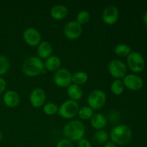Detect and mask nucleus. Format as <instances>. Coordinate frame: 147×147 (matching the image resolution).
<instances>
[{
  "label": "nucleus",
  "mask_w": 147,
  "mask_h": 147,
  "mask_svg": "<svg viewBox=\"0 0 147 147\" xmlns=\"http://www.w3.org/2000/svg\"><path fill=\"white\" fill-rule=\"evenodd\" d=\"M3 102L9 108L17 107L20 103V95L15 90H7L3 96Z\"/></svg>",
  "instance_id": "obj_14"
},
{
  "label": "nucleus",
  "mask_w": 147,
  "mask_h": 147,
  "mask_svg": "<svg viewBox=\"0 0 147 147\" xmlns=\"http://www.w3.org/2000/svg\"><path fill=\"white\" fill-rule=\"evenodd\" d=\"M111 93L116 96H120L123 93L125 90V86L122 80H115L111 83L110 86Z\"/></svg>",
  "instance_id": "obj_22"
},
{
  "label": "nucleus",
  "mask_w": 147,
  "mask_h": 147,
  "mask_svg": "<svg viewBox=\"0 0 147 147\" xmlns=\"http://www.w3.org/2000/svg\"><path fill=\"white\" fill-rule=\"evenodd\" d=\"M23 40L30 47H37L42 42V36L40 32L34 27H28L24 31Z\"/></svg>",
  "instance_id": "obj_10"
},
{
  "label": "nucleus",
  "mask_w": 147,
  "mask_h": 147,
  "mask_svg": "<svg viewBox=\"0 0 147 147\" xmlns=\"http://www.w3.org/2000/svg\"><path fill=\"white\" fill-rule=\"evenodd\" d=\"M90 123L96 130H101L106 127L107 124V119L101 113H94L90 119Z\"/></svg>",
  "instance_id": "obj_18"
},
{
  "label": "nucleus",
  "mask_w": 147,
  "mask_h": 147,
  "mask_svg": "<svg viewBox=\"0 0 147 147\" xmlns=\"http://www.w3.org/2000/svg\"><path fill=\"white\" fill-rule=\"evenodd\" d=\"M79 104L77 101L73 100H65L58 107V114L60 117L65 119H73L78 115Z\"/></svg>",
  "instance_id": "obj_4"
},
{
  "label": "nucleus",
  "mask_w": 147,
  "mask_h": 147,
  "mask_svg": "<svg viewBox=\"0 0 147 147\" xmlns=\"http://www.w3.org/2000/svg\"><path fill=\"white\" fill-rule=\"evenodd\" d=\"M10 67V62L6 56L0 55V77L5 75Z\"/></svg>",
  "instance_id": "obj_26"
},
{
  "label": "nucleus",
  "mask_w": 147,
  "mask_h": 147,
  "mask_svg": "<svg viewBox=\"0 0 147 147\" xmlns=\"http://www.w3.org/2000/svg\"><path fill=\"white\" fill-rule=\"evenodd\" d=\"M1 139H2V134H1V131H0V142H1Z\"/></svg>",
  "instance_id": "obj_33"
},
{
  "label": "nucleus",
  "mask_w": 147,
  "mask_h": 147,
  "mask_svg": "<svg viewBox=\"0 0 147 147\" xmlns=\"http://www.w3.org/2000/svg\"><path fill=\"white\" fill-rule=\"evenodd\" d=\"M128 67L134 73H141L145 67V60L143 55L138 52H131L127 56Z\"/></svg>",
  "instance_id": "obj_6"
},
{
  "label": "nucleus",
  "mask_w": 147,
  "mask_h": 147,
  "mask_svg": "<svg viewBox=\"0 0 147 147\" xmlns=\"http://www.w3.org/2000/svg\"><path fill=\"white\" fill-rule=\"evenodd\" d=\"M45 69L48 72H56L60 68L61 66V60L57 55H51L50 57L46 59L44 63Z\"/></svg>",
  "instance_id": "obj_17"
},
{
  "label": "nucleus",
  "mask_w": 147,
  "mask_h": 147,
  "mask_svg": "<svg viewBox=\"0 0 147 147\" xmlns=\"http://www.w3.org/2000/svg\"><path fill=\"white\" fill-rule=\"evenodd\" d=\"M106 102V94L103 90L96 89L89 94L87 98L88 106L93 110H98L103 108Z\"/></svg>",
  "instance_id": "obj_5"
},
{
  "label": "nucleus",
  "mask_w": 147,
  "mask_h": 147,
  "mask_svg": "<svg viewBox=\"0 0 147 147\" xmlns=\"http://www.w3.org/2000/svg\"><path fill=\"white\" fill-rule=\"evenodd\" d=\"M93 138H94L95 142H96L99 144H106L108 142L109 135L106 130L101 129V130H98L95 132Z\"/></svg>",
  "instance_id": "obj_24"
},
{
  "label": "nucleus",
  "mask_w": 147,
  "mask_h": 147,
  "mask_svg": "<svg viewBox=\"0 0 147 147\" xmlns=\"http://www.w3.org/2000/svg\"><path fill=\"white\" fill-rule=\"evenodd\" d=\"M7 88V82L5 79L2 77H0V94L4 93Z\"/></svg>",
  "instance_id": "obj_30"
},
{
  "label": "nucleus",
  "mask_w": 147,
  "mask_h": 147,
  "mask_svg": "<svg viewBox=\"0 0 147 147\" xmlns=\"http://www.w3.org/2000/svg\"><path fill=\"white\" fill-rule=\"evenodd\" d=\"M94 113V110H93L91 108L88 106H83L79 109L78 116L81 120H90Z\"/></svg>",
  "instance_id": "obj_23"
},
{
  "label": "nucleus",
  "mask_w": 147,
  "mask_h": 147,
  "mask_svg": "<svg viewBox=\"0 0 147 147\" xmlns=\"http://www.w3.org/2000/svg\"><path fill=\"white\" fill-rule=\"evenodd\" d=\"M46 93L42 88L33 89L30 95V103L34 108H40L44 106L46 101Z\"/></svg>",
  "instance_id": "obj_13"
},
{
  "label": "nucleus",
  "mask_w": 147,
  "mask_h": 147,
  "mask_svg": "<svg viewBox=\"0 0 147 147\" xmlns=\"http://www.w3.org/2000/svg\"><path fill=\"white\" fill-rule=\"evenodd\" d=\"M114 53L119 57H127L131 53V48L129 45L125 44V43H120L115 47Z\"/></svg>",
  "instance_id": "obj_21"
},
{
  "label": "nucleus",
  "mask_w": 147,
  "mask_h": 147,
  "mask_svg": "<svg viewBox=\"0 0 147 147\" xmlns=\"http://www.w3.org/2000/svg\"><path fill=\"white\" fill-rule=\"evenodd\" d=\"M103 147H117L116 145L114 143H113L112 142H107L104 144V146Z\"/></svg>",
  "instance_id": "obj_31"
},
{
  "label": "nucleus",
  "mask_w": 147,
  "mask_h": 147,
  "mask_svg": "<svg viewBox=\"0 0 147 147\" xmlns=\"http://www.w3.org/2000/svg\"><path fill=\"white\" fill-rule=\"evenodd\" d=\"M53 46L49 42L42 41L37 48V57L41 60H46L53 55Z\"/></svg>",
  "instance_id": "obj_15"
},
{
  "label": "nucleus",
  "mask_w": 147,
  "mask_h": 147,
  "mask_svg": "<svg viewBox=\"0 0 147 147\" xmlns=\"http://www.w3.org/2000/svg\"><path fill=\"white\" fill-rule=\"evenodd\" d=\"M78 147H92V144L90 141L83 138L78 142Z\"/></svg>",
  "instance_id": "obj_29"
},
{
  "label": "nucleus",
  "mask_w": 147,
  "mask_h": 147,
  "mask_svg": "<svg viewBox=\"0 0 147 147\" xmlns=\"http://www.w3.org/2000/svg\"><path fill=\"white\" fill-rule=\"evenodd\" d=\"M83 28L76 20L67 22L63 29L65 37L70 40H76L81 36Z\"/></svg>",
  "instance_id": "obj_9"
},
{
  "label": "nucleus",
  "mask_w": 147,
  "mask_h": 147,
  "mask_svg": "<svg viewBox=\"0 0 147 147\" xmlns=\"http://www.w3.org/2000/svg\"><path fill=\"white\" fill-rule=\"evenodd\" d=\"M63 135L68 140L78 142L83 139L86 134V127L81 121L78 120L70 121L63 127Z\"/></svg>",
  "instance_id": "obj_2"
},
{
  "label": "nucleus",
  "mask_w": 147,
  "mask_h": 147,
  "mask_svg": "<svg viewBox=\"0 0 147 147\" xmlns=\"http://www.w3.org/2000/svg\"><path fill=\"white\" fill-rule=\"evenodd\" d=\"M42 107L43 112L47 116H53L58 112V106L53 102L45 103Z\"/></svg>",
  "instance_id": "obj_27"
},
{
  "label": "nucleus",
  "mask_w": 147,
  "mask_h": 147,
  "mask_svg": "<svg viewBox=\"0 0 147 147\" xmlns=\"http://www.w3.org/2000/svg\"><path fill=\"white\" fill-rule=\"evenodd\" d=\"M143 22H144V23L145 25H146L147 27V11H145V13L144 14Z\"/></svg>",
  "instance_id": "obj_32"
},
{
  "label": "nucleus",
  "mask_w": 147,
  "mask_h": 147,
  "mask_svg": "<svg viewBox=\"0 0 147 147\" xmlns=\"http://www.w3.org/2000/svg\"><path fill=\"white\" fill-rule=\"evenodd\" d=\"M122 81L124 84L125 88L133 91L140 90L144 86L143 79L140 76L134 73L126 75Z\"/></svg>",
  "instance_id": "obj_11"
},
{
  "label": "nucleus",
  "mask_w": 147,
  "mask_h": 147,
  "mask_svg": "<svg viewBox=\"0 0 147 147\" xmlns=\"http://www.w3.org/2000/svg\"><path fill=\"white\" fill-rule=\"evenodd\" d=\"M22 71L28 77H36L45 73L44 62L37 56H30L22 63Z\"/></svg>",
  "instance_id": "obj_1"
},
{
  "label": "nucleus",
  "mask_w": 147,
  "mask_h": 147,
  "mask_svg": "<svg viewBox=\"0 0 147 147\" xmlns=\"http://www.w3.org/2000/svg\"><path fill=\"white\" fill-rule=\"evenodd\" d=\"M109 74L115 80H121L126 76L127 72V65L122 60L115 59L111 60L108 65Z\"/></svg>",
  "instance_id": "obj_7"
},
{
  "label": "nucleus",
  "mask_w": 147,
  "mask_h": 147,
  "mask_svg": "<svg viewBox=\"0 0 147 147\" xmlns=\"http://www.w3.org/2000/svg\"><path fill=\"white\" fill-rule=\"evenodd\" d=\"M72 73L67 69L60 67L55 72L53 76V81L55 84L59 88H67L72 84Z\"/></svg>",
  "instance_id": "obj_8"
},
{
  "label": "nucleus",
  "mask_w": 147,
  "mask_h": 147,
  "mask_svg": "<svg viewBox=\"0 0 147 147\" xmlns=\"http://www.w3.org/2000/svg\"><path fill=\"white\" fill-rule=\"evenodd\" d=\"M119 17V11L116 6L109 5L103 9L102 13V20L105 24L113 25L118 21Z\"/></svg>",
  "instance_id": "obj_12"
},
{
  "label": "nucleus",
  "mask_w": 147,
  "mask_h": 147,
  "mask_svg": "<svg viewBox=\"0 0 147 147\" xmlns=\"http://www.w3.org/2000/svg\"><path fill=\"white\" fill-rule=\"evenodd\" d=\"M88 80V76L86 72L78 71L72 75V83L81 86L87 83Z\"/></svg>",
  "instance_id": "obj_20"
},
{
  "label": "nucleus",
  "mask_w": 147,
  "mask_h": 147,
  "mask_svg": "<svg viewBox=\"0 0 147 147\" xmlns=\"http://www.w3.org/2000/svg\"><path fill=\"white\" fill-rule=\"evenodd\" d=\"M132 138V131L126 124H119L114 126L110 133L111 142L116 145L127 144Z\"/></svg>",
  "instance_id": "obj_3"
},
{
  "label": "nucleus",
  "mask_w": 147,
  "mask_h": 147,
  "mask_svg": "<svg viewBox=\"0 0 147 147\" xmlns=\"http://www.w3.org/2000/svg\"><path fill=\"white\" fill-rule=\"evenodd\" d=\"M67 88V96L70 98V100L78 101V100H80L82 98L83 92V89H82V88L80 86H78V85L72 83Z\"/></svg>",
  "instance_id": "obj_19"
},
{
  "label": "nucleus",
  "mask_w": 147,
  "mask_h": 147,
  "mask_svg": "<svg viewBox=\"0 0 147 147\" xmlns=\"http://www.w3.org/2000/svg\"><path fill=\"white\" fill-rule=\"evenodd\" d=\"M56 147H74V146L71 141L67 139H63L57 142Z\"/></svg>",
  "instance_id": "obj_28"
},
{
  "label": "nucleus",
  "mask_w": 147,
  "mask_h": 147,
  "mask_svg": "<svg viewBox=\"0 0 147 147\" xmlns=\"http://www.w3.org/2000/svg\"><path fill=\"white\" fill-rule=\"evenodd\" d=\"M90 20V13H89L88 11H86V10H83V11H79V12L78 13L77 16H76V21L81 26L88 24Z\"/></svg>",
  "instance_id": "obj_25"
},
{
  "label": "nucleus",
  "mask_w": 147,
  "mask_h": 147,
  "mask_svg": "<svg viewBox=\"0 0 147 147\" xmlns=\"http://www.w3.org/2000/svg\"><path fill=\"white\" fill-rule=\"evenodd\" d=\"M50 16L55 20H62L66 18L69 14V10L63 4H57L54 6L50 10Z\"/></svg>",
  "instance_id": "obj_16"
}]
</instances>
